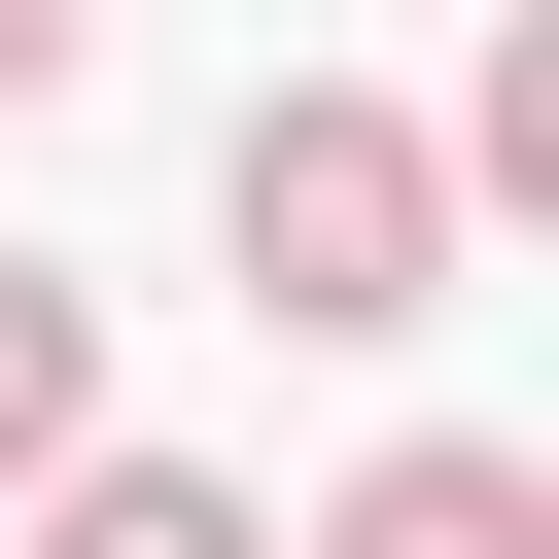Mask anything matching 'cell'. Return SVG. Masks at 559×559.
<instances>
[{"instance_id":"obj_4","label":"cell","mask_w":559,"mask_h":559,"mask_svg":"<svg viewBox=\"0 0 559 559\" xmlns=\"http://www.w3.org/2000/svg\"><path fill=\"white\" fill-rule=\"evenodd\" d=\"M35 454H105V314H70L35 245H0V489H35Z\"/></svg>"},{"instance_id":"obj_3","label":"cell","mask_w":559,"mask_h":559,"mask_svg":"<svg viewBox=\"0 0 559 559\" xmlns=\"http://www.w3.org/2000/svg\"><path fill=\"white\" fill-rule=\"evenodd\" d=\"M0 524H35V559H280V524H245V489H210V454H35V489H0Z\"/></svg>"},{"instance_id":"obj_2","label":"cell","mask_w":559,"mask_h":559,"mask_svg":"<svg viewBox=\"0 0 559 559\" xmlns=\"http://www.w3.org/2000/svg\"><path fill=\"white\" fill-rule=\"evenodd\" d=\"M280 559H559V489H524L489 419H419V454H349V489H314Z\"/></svg>"},{"instance_id":"obj_5","label":"cell","mask_w":559,"mask_h":559,"mask_svg":"<svg viewBox=\"0 0 559 559\" xmlns=\"http://www.w3.org/2000/svg\"><path fill=\"white\" fill-rule=\"evenodd\" d=\"M70 70H105V0H0V105H70Z\"/></svg>"},{"instance_id":"obj_1","label":"cell","mask_w":559,"mask_h":559,"mask_svg":"<svg viewBox=\"0 0 559 559\" xmlns=\"http://www.w3.org/2000/svg\"><path fill=\"white\" fill-rule=\"evenodd\" d=\"M210 245H245V314L384 349V314L454 280V140H419V105H349V70H280V105L210 140Z\"/></svg>"}]
</instances>
